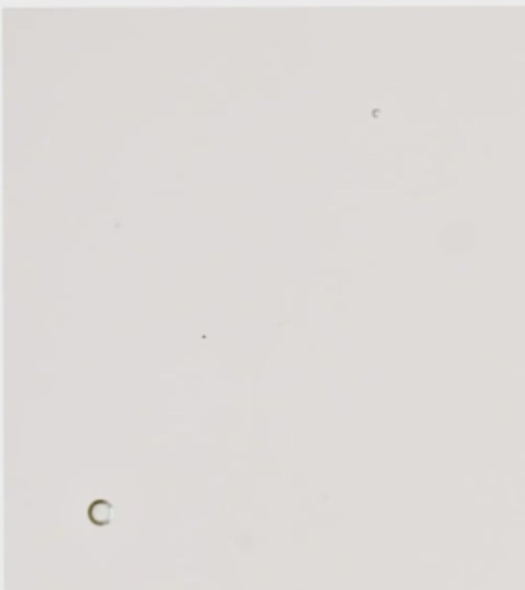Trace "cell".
<instances>
[{
    "instance_id": "obj_1",
    "label": "cell",
    "mask_w": 525,
    "mask_h": 590,
    "mask_svg": "<svg viewBox=\"0 0 525 590\" xmlns=\"http://www.w3.org/2000/svg\"><path fill=\"white\" fill-rule=\"evenodd\" d=\"M89 518L97 527H105L110 525L113 518L112 504L107 500H94L89 506Z\"/></svg>"
}]
</instances>
